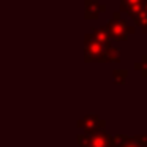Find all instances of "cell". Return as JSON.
Returning a JSON list of instances; mask_svg holds the SVG:
<instances>
[{
    "instance_id": "30bf717a",
    "label": "cell",
    "mask_w": 147,
    "mask_h": 147,
    "mask_svg": "<svg viewBox=\"0 0 147 147\" xmlns=\"http://www.w3.org/2000/svg\"><path fill=\"white\" fill-rule=\"evenodd\" d=\"M112 79H114L115 84H125V79H127V71L125 70H114L112 73Z\"/></svg>"
},
{
    "instance_id": "8992f818",
    "label": "cell",
    "mask_w": 147,
    "mask_h": 147,
    "mask_svg": "<svg viewBox=\"0 0 147 147\" xmlns=\"http://www.w3.org/2000/svg\"><path fill=\"white\" fill-rule=\"evenodd\" d=\"M146 5L147 0H120V8L127 13H130L131 18L146 11Z\"/></svg>"
},
{
    "instance_id": "3957f363",
    "label": "cell",
    "mask_w": 147,
    "mask_h": 147,
    "mask_svg": "<svg viewBox=\"0 0 147 147\" xmlns=\"http://www.w3.org/2000/svg\"><path fill=\"white\" fill-rule=\"evenodd\" d=\"M105 52H106V46H103L100 41H96L92 36V33H89L86 36V60L103 62L105 60Z\"/></svg>"
},
{
    "instance_id": "52a82bcc",
    "label": "cell",
    "mask_w": 147,
    "mask_h": 147,
    "mask_svg": "<svg viewBox=\"0 0 147 147\" xmlns=\"http://www.w3.org/2000/svg\"><path fill=\"white\" fill-rule=\"evenodd\" d=\"M106 10L105 5H101L96 0H86V18L87 19H96L100 13Z\"/></svg>"
},
{
    "instance_id": "5b68a950",
    "label": "cell",
    "mask_w": 147,
    "mask_h": 147,
    "mask_svg": "<svg viewBox=\"0 0 147 147\" xmlns=\"http://www.w3.org/2000/svg\"><path fill=\"white\" fill-rule=\"evenodd\" d=\"M78 127L82 128L84 133L92 134V133H96V131L105 130V120H101V119L95 114H89V115H86L82 120H79Z\"/></svg>"
},
{
    "instance_id": "6da1fadb",
    "label": "cell",
    "mask_w": 147,
    "mask_h": 147,
    "mask_svg": "<svg viewBox=\"0 0 147 147\" xmlns=\"http://www.w3.org/2000/svg\"><path fill=\"white\" fill-rule=\"evenodd\" d=\"M106 30H108L111 40L120 41V40H127L128 35H130L134 29L128 26V22L125 19H122L120 13H114L112 14V19L109 21V24L106 26Z\"/></svg>"
},
{
    "instance_id": "9c48e42d",
    "label": "cell",
    "mask_w": 147,
    "mask_h": 147,
    "mask_svg": "<svg viewBox=\"0 0 147 147\" xmlns=\"http://www.w3.org/2000/svg\"><path fill=\"white\" fill-rule=\"evenodd\" d=\"M103 62H119V49L112 48H106V52H105V60Z\"/></svg>"
},
{
    "instance_id": "277c9868",
    "label": "cell",
    "mask_w": 147,
    "mask_h": 147,
    "mask_svg": "<svg viewBox=\"0 0 147 147\" xmlns=\"http://www.w3.org/2000/svg\"><path fill=\"white\" fill-rule=\"evenodd\" d=\"M111 147H147V136H136V138H127L123 134L112 138Z\"/></svg>"
},
{
    "instance_id": "ba28073f",
    "label": "cell",
    "mask_w": 147,
    "mask_h": 147,
    "mask_svg": "<svg viewBox=\"0 0 147 147\" xmlns=\"http://www.w3.org/2000/svg\"><path fill=\"white\" fill-rule=\"evenodd\" d=\"M92 36L96 40V41L101 43L103 46H106V48H109V46H111V36H109V33H108V30H106V27L93 29Z\"/></svg>"
},
{
    "instance_id": "8fae6325",
    "label": "cell",
    "mask_w": 147,
    "mask_h": 147,
    "mask_svg": "<svg viewBox=\"0 0 147 147\" xmlns=\"http://www.w3.org/2000/svg\"><path fill=\"white\" fill-rule=\"evenodd\" d=\"M146 10H147V5H146Z\"/></svg>"
},
{
    "instance_id": "7a4b0ae2",
    "label": "cell",
    "mask_w": 147,
    "mask_h": 147,
    "mask_svg": "<svg viewBox=\"0 0 147 147\" xmlns=\"http://www.w3.org/2000/svg\"><path fill=\"white\" fill-rule=\"evenodd\" d=\"M111 139L105 130L96 131L92 134H79L78 136V144L79 147H111Z\"/></svg>"
}]
</instances>
